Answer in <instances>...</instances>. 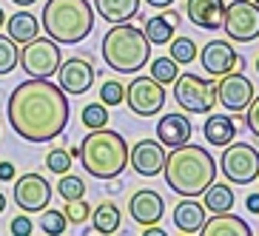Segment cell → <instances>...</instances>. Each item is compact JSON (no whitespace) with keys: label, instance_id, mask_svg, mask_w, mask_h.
Listing matches in <instances>:
<instances>
[{"label":"cell","instance_id":"cell-21","mask_svg":"<svg viewBox=\"0 0 259 236\" xmlns=\"http://www.w3.org/2000/svg\"><path fill=\"white\" fill-rule=\"evenodd\" d=\"M143 0H94V12L108 23H128L137 17Z\"/></svg>","mask_w":259,"mask_h":236},{"label":"cell","instance_id":"cell-28","mask_svg":"<svg viewBox=\"0 0 259 236\" xmlns=\"http://www.w3.org/2000/svg\"><path fill=\"white\" fill-rule=\"evenodd\" d=\"M17 54H20V49H17L15 40L9 34H0V77L12 74L17 69Z\"/></svg>","mask_w":259,"mask_h":236},{"label":"cell","instance_id":"cell-11","mask_svg":"<svg viewBox=\"0 0 259 236\" xmlns=\"http://www.w3.org/2000/svg\"><path fill=\"white\" fill-rule=\"evenodd\" d=\"M197 57H199V66L205 69V74H211V77H222L228 71H236L245 66V60L231 46V40H211V43H205L199 49Z\"/></svg>","mask_w":259,"mask_h":236},{"label":"cell","instance_id":"cell-43","mask_svg":"<svg viewBox=\"0 0 259 236\" xmlns=\"http://www.w3.org/2000/svg\"><path fill=\"white\" fill-rule=\"evenodd\" d=\"M12 3H17V6L23 9V6H31V3H37V0H12Z\"/></svg>","mask_w":259,"mask_h":236},{"label":"cell","instance_id":"cell-4","mask_svg":"<svg viewBox=\"0 0 259 236\" xmlns=\"http://www.w3.org/2000/svg\"><path fill=\"white\" fill-rule=\"evenodd\" d=\"M40 17L46 34L63 46L83 43L94 31V12L89 0H46Z\"/></svg>","mask_w":259,"mask_h":236},{"label":"cell","instance_id":"cell-12","mask_svg":"<svg viewBox=\"0 0 259 236\" xmlns=\"http://www.w3.org/2000/svg\"><path fill=\"white\" fill-rule=\"evenodd\" d=\"M15 202L26 213H40L52 202V185L40 174H23L15 179Z\"/></svg>","mask_w":259,"mask_h":236},{"label":"cell","instance_id":"cell-45","mask_svg":"<svg viewBox=\"0 0 259 236\" xmlns=\"http://www.w3.org/2000/svg\"><path fill=\"white\" fill-rule=\"evenodd\" d=\"M6 23V12H3V9H0V26Z\"/></svg>","mask_w":259,"mask_h":236},{"label":"cell","instance_id":"cell-32","mask_svg":"<svg viewBox=\"0 0 259 236\" xmlns=\"http://www.w3.org/2000/svg\"><path fill=\"white\" fill-rule=\"evenodd\" d=\"M83 125L85 128H103V125H108L106 103H89V106H83Z\"/></svg>","mask_w":259,"mask_h":236},{"label":"cell","instance_id":"cell-18","mask_svg":"<svg viewBox=\"0 0 259 236\" xmlns=\"http://www.w3.org/2000/svg\"><path fill=\"white\" fill-rule=\"evenodd\" d=\"M194 134V125L191 120L183 114V111H171V114H162L160 117V125H157V139L168 148H174V145H183L191 139Z\"/></svg>","mask_w":259,"mask_h":236},{"label":"cell","instance_id":"cell-19","mask_svg":"<svg viewBox=\"0 0 259 236\" xmlns=\"http://www.w3.org/2000/svg\"><path fill=\"white\" fill-rule=\"evenodd\" d=\"M205 225V205L194 197H185L174 208V228L180 233H199Z\"/></svg>","mask_w":259,"mask_h":236},{"label":"cell","instance_id":"cell-36","mask_svg":"<svg viewBox=\"0 0 259 236\" xmlns=\"http://www.w3.org/2000/svg\"><path fill=\"white\" fill-rule=\"evenodd\" d=\"M245 122H248L251 134L259 139V97H253L251 103H248V108H245Z\"/></svg>","mask_w":259,"mask_h":236},{"label":"cell","instance_id":"cell-47","mask_svg":"<svg viewBox=\"0 0 259 236\" xmlns=\"http://www.w3.org/2000/svg\"><path fill=\"white\" fill-rule=\"evenodd\" d=\"M253 3H259V0H253Z\"/></svg>","mask_w":259,"mask_h":236},{"label":"cell","instance_id":"cell-46","mask_svg":"<svg viewBox=\"0 0 259 236\" xmlns=\"http://www.w3.org/2000/svg\"><path fill=\"white\" fill-rule=\"evenodd\" d=\"M253 66H256V74H259V57H256V63H253Z\"/></svg>","mask_w":259,"mask_h":236},{"label":"cell","instance_id":"cell-41","mask_svg":"<svg viewBox=\"0 0 259 236\" xmlns=\"http://www.w3.org/2000/svg\"><path fill=\"white\" fill-rule=\"evenodd\" d=\"M148 6H154V9H165V6H171L174 0H145Z\"/></svg>","mask_w":259,"mask_h":236},{"label":"cell","instance_id":"cell-44","mask_svg":"<svg viewBox=\"0 0 259 236\" xmlns=\"http://www.w3.org/2000/svg\"><path fill=\"white\" fill-rule=\"evenodd\" d=\"M6 211V197H3V194H0V213Z\"/></svg>","mask_w":259,"mask_h":236},{"label":"cell","instance_id":"cell-8","mask_svg":"<svg viewBox=\"0 0 259 236\" xmlns=\"http://www.w3.org/2000/svg\"><path fill=\"white\" fill-rule=\"evenodd\" d=\"M60 43H54L52 37H34L23 43L20 54H17V66H23L29 77H52L60 69Z\"/></svg>","mask_w":259,"mask_h":236},{"label":"cell","instance_id":"cell-37","mask_svg":"<svg viewBox=\"0 0 259 236\" xmlns=\"http://www.w3.org/2000/svg\"><path fill=\"white\" fill-rule=\"evenodd\" d=\"M31 230H34V225H31L29 216H15L12 219V233L15 236H29Z\"/></svg>","mask_w":259,"mask_h":236},{"label":"cell","instance_id":"cell-34","mask_svg":"<svg viewBox=\"0 0 259 236\" xmlns=\"http://www.w3.org/2000/svg\"><path fill=\"white\" fill-rule=\"evenodd\" d=\"M63 213H66L69 225H80V222H89V216H92V208H89V202H85L83 197H80V199H66V208H63Z\"/></svg>","mask_w":259,"mask_h":236},{"label":"cell","instance_id":"cell-10","mask_svg":"<svg viewBox=\"0 0 259 236\" xmlns=\"http://www.w3.org/2000/svg\"><path fill=\"white\" fill-rule=\"evenodd\" d=\"M125 103L137 117H154L165 106V85L154 77H134L125 85Z\"/></svg>","mask_w":259,"mask_h":236},{"label":"cell","instance_id":"cell-7","mask_svg":"<svg viewBox=\"0 0 259 236\" xmlns=\"http://www.w3.org/2000/svg\"><path fill=\"white\" fill-rule=\"evenodd\" d=\"M225 151L220 157L222 174L228 176V182L234 185H251L253 179H259V151L251 143H234L222 145Z\"/></svg>","mask_w":259,"mask_h":236},{"label":"cell","instance_id":"cell-29","mask_svg":"<svg viewBox=\"0 0 259 236\" xmlns=\"http://www.w3.org/2000/svg\"><path fill=\"white\" fill-rule=\"evenodd\" d=\"M40 228H43V233H46V236H60V233H66V228H69V219H66V213H63V211L43 208Z\"/></svg>","mask_w":259,"mask_h":236},{"label":"cell","instance_id":"cell-27","mask_svg":"<svg viewBox=\"0 0 259 236\" xmlns=\"http://www.w3.org/2000/svg\"><path fill=\"white\" fill-rule=\"evenodd\" d=\"M151 63V77L157 80V83H162V85H171L177 80V74H180V63L168 54V57H157V60H148Z\"/></svg>","mask_w":259,"mask_h":236},{"label":"cell","instance_id":"cell-13","mask_svg":"<svg viewBox=\"0 0 259 236\" xmlns=\"http://www.w3.org/2000/svg\"><path fill=\"white\" fill-rule=\"evenodd\" d=\"M217 100L228 111H245L248 103L253 100V83L245 74H239V71H228L217 83Z\"/></svg>","mask_w":259,"mask_h":236},{"label":"cell","instance_id":"cell-38","mask_svg":"<svg viewBox=\"0 0 259 236\" xmlns=\"http://www.w3.org/2000/svg\"><path fill=\"white\" fill-rule=\"evenodd\" d=\"M15 176H17V171L12 162H0V182H12Z\"/></svg>","mask_w":259,"mask_h":236},{"label":"cell","instance_id":"cell-15","mask_svg":"<svg viewBox=\"0 0 259 236\" xmlns=\"http://www.w3.org/2000/svg\"><path fill=\"white\" fill-rule=\"evenodd\" d=\"M57 77H60V88L66 94H85L94 83V69L85 57H69V60L60 63L57 69Z\"/></svg>","mask_w":259,"mask_h":236},{"label":"cell","instance_id":"cell-24","mask_svg":"<svg viewBox=\"0 0 259 236\" xmlns=\"http://www.w3.org/2000/svg\"><path fill=\"white\" fill-rule=\"evenodd\" d=\"M120 219H122V213L117 208V202H111V199L100 202L92 211V228L97 233H117L120 230Z\"/></svg>","mask_w":259,"mask_h":236},{"label":"cell","instance_id":"cell-1","mask_svg":"<svg viewBox=\"0 0 259 236\" xmlns=\"http://www.w3.org/2000/svg\"><path fill=\"white\" fill-rule=\"evenodd\" d=\"M69 97L49 77H29L9 94L6 117L17 137L26 143H49L69 125Z\"/></svg>","mask_w":259,"mask_h":236},{"label":"cell","instance_id":"cell-17","mask_svg":"<svg viewBox=\"0 0 259 236\" xmlns=\"http://www.w3.org/2000/svg\"><path fill=\"white\" fill-rule=\"evenodd\" d=\"M185 15L197 29L217 31L222 29V17H225V3L222 0H188L185 3Z\"/></svg>","mask_w":259,"mask_h":236},{"label":"cell","instance_id":"cell-33","mask_svg":"<svg viewBox=\"0 0 259 236\" xmlns=\"http://www.w3.org/2000/svg\"><path fill=\"white\" fill-rule=\"evenodd\" d=\"M57 194H60L63 199H80V197H85V182L80 176H71V171L69 174H60Z\"/></svg>","mask_w":259,"mask_h":236},{"label":"cell","instance_id":"cell-31","mask_svg":"<svg viewBox=\"0 0 259 236\" xmlns=\"http://www.w3.org/2000/svg\"><path fill=\"white\" fill-rule=\"evenodd\" d=\"M71 157H74V151H69V148H52V151L46 154V168L57 176L69 174L71 171Z\"/></svg>","mask_w":259,"mask_h":236},{"label":"cell","instance_id":"cell-5","mask_svg":"<svg viewBox=\"0 0 259 236\" xmlns=\"http://www.w3.org/2000/svg\"><path fill=\"white\" fill-rule=\"evenodd\" d=\"M103 60L120 74H137L151 60V43L145 31L131 23H111L103 37Z\"/></svg>","mask_w":259,"mask_h":236},{"label":"cell","instance_id":"cell-39","mask_svg":"<svg viewBox=\"0 0 259 236\" xmlns=\"http://www.w3.org/2000/svg\"><path fill=\"white\" fill-rule=\"evenodd\" d=\"M245 205H248L251 213H259V194H251V197L245 199Z\"/></svg>","mask_w":259,"mask_h":236},{"label":"cell","instance_id":"cell-2","mask_svg":"<svg viewBox=\"0 0 259 236\" xmlns=\"http://www.w3.org/2000/svg\"><path fill=\"white\" fill-rule=\"evenodd\" d=\"M168 188L180 197H202V191L213 182L217 176V162L202 145H174V151L165 157L162 168Z\"/></svg>","mask_w":259,"mask_h":236},{"label":"cell","instance_id":"cell-35","mask_svg":"<svg viewBox=\"0 0 259 236\" xmlns=\"http://www.w3.org/2000/svg\"><path fill=\"white\" fill-rule=\"evenodd\" d=\"M122 100H125V85L117 83V80H106V83L100 85V103H106V106H120Z\"/></svg>","mask_w":259,"mask_h":236},{"label":"cell","instance_id":"cell-22","mask_svg":"<svg viewBox=\"0 0 259 236\" xmlns=\"http://www.w3.org/2000/svg\"><path fill=\"white\" fill-rule=\"evenodd\" d=\"M6 34L15 40L17 46H23V43H29V40H34L40 34V20L31 12L20 9L17 15L6 17Z\"/></svg>","mask_w":259,"mask_h":236},{"label":"cell","instance_id":"cell-14","mask_svg":"<svg viewBox=\"0 0 259 236\" xmlns=\"http://www.w3.org/2000/svg\"><path fill=\"white\" fill-rule=\"evenodd\" d=\"M165 145L160 139H140L134 148H128V165L140 176H160L165 168Z\"/></svg>","mask_w":259,"mask_h":236},{"label":"cell","instance_id":"cell-25","mask_svg":"<svg viewBox=\"0 0 259 236\" xmlns=\"http://www.w3.org/2000/svg\"><path fill=\"white\" fill-rule=\"evenodd\" d=\"M202 197H205L202 205H205L211 213H222V211H231V208H234V191H231L225 182H211L205 191H202Z\"/></svg>","mask_w":259,"mask_h":236},{"label":"cell","instance_id":"cell-3","mask_svg":"<svg viewBox=\"0 0 259 236\" xmlns=\"http://www.w3.org/2000/svg\"><path fill=\"white\" fill-rule=\"evenodd\" d=\"M77 154H80L85 174L97 176V179H114L128 165V143L122 139V134L108 131L106 125L89 128Z\"/></svg>","mask_w":259,"mask_h":236},{"label":"cell","instance_id":"cell-23","mask_svg":"<svg viewBox=\"0 0 259 236\" xmlns=\"http://www.w3.org/2000/svg\"><path fill=\"white\" fill-rule=\"evenodd\" d=\"M202 134H205V139L211 145L222 148V145H228L236 137V122L228 114H211L205 120V125H202Z\"/></svg>","mask_w":259,"mask_h":236},{"label":"cell","instance_id":"cell-42","mask_svg":"<svg viewBox=\"0 0 259 236\" xmlns=\"http://www.w3.org/2000/svg\"><path fill=\"white\" fill-rule=\"evenodd\" d=\"M165 20L171 26H177V23H180V15H177V12H165Z\"/></svg>","mask_w":259,"mask_h":236},{"label":"cell","instance_id":"cell-30","mask_svg":"<svg viewBox=\"0 0 259 236\" xmlns=\"http://www.w3.org/2000/svg\"><path fill=\"white\" fill-rule=\"evenodd\" d=\"M168 46H171V57H174L177 63H194L197 60V54H199V49H197V43H194V40L191 37H171V43H168Z\"/></svg>","mask_w":259,"mask_h":236},{"label":"cell","instance_id":"cell-20","mask_svg":"<svg viewBox=\"0 0 259 236\" xmlns=\"http://www.w3.org/2000/svg\"><path fill=\"white\" fill-rule=\"evenodd\" d=\"M202 236H251V228H248V222L234 216L231 211H222V213H213L211 219H205Z\"/></svg>","mask_w":259,"mask_h":236},{"label":"cell","instance_id":"cell-26","mask_svg":"<svg viewBox=\"0 0 259 236\" xmlns=\"http://www.w3.org/2000/svg\"><path fill=\"white\" fill-rule=\"evenodd\" d=\"M143 31H145V37H148V43H154V46H165L174 37V26L165 20V15L148 17V23H145Z\"/></svg>","mask_w":259,"mask_h":236},{"label":"cell","instance_id":"cell-6","mask_svg":"<svg viewBox=\"0 0 259 236\" xmlns=\"http://www.w3.org/2000/svg\"><path fill=\"white\" fill-rule=\"evenodd\" d=\"M174 100L183 111L191 114H208L217 103V83L205 80L199 74H177L174 83Z\"/></svg>","mask_w":259,"mask_h":236},{"label":"cell","instance_id":"cell-16","mask_svg":"<svg viewBox=\"0 0 259 236\" xmlns=\"http://www.w3.org/2000/svg\"><path fill=\"white\" fill-rule=\"evenodd\" d=\"M128 213L131 219L137 225H143V228L145 225H157V222H162V213H165V199L157 191L143 188L128 199Z\"/></svg>","mask_w":259,"mask_h":236},{"label":"cell","instance_id":"cell-9","mask_svg":"<svg viewBox=\"0 0 259 236\" xmlns=\"http://www.w3.org/2000/svg\"><path fill=\"white\" fill-rule=\"evenodd\" d=\"M222 29L234 43H251L259 37V3L253 0H231L225 6Z\"/></svg>","mask_w":259,"mask_h":236},{"label":"cell","instance_id":"cell-40","mask_svg":"<svg viewBox=\"0 0 259 236\" xmlns=\"http://www.w3.org/2000/svg\"><path fill=\"white\" fill-rule=\"evenodd\" d=\"M145 236H165V230L157 228V225H145Z\"/></svg>","mask_w":259,"mask_h":236}]
</instances>
